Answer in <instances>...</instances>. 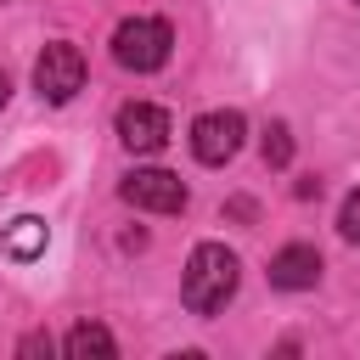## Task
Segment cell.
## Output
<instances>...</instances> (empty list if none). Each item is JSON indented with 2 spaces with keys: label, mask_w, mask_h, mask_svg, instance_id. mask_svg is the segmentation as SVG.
Instances as JSON below:
<instances>
[{
  "label": "cell",
  "mask_w": 360,
  "mask_h": 360,
  "mask_svg": "<svg viewBox=\"0 0 360 360\" xmlns=\"http://www.w3.org/2000/svg\"><path fill=\"white\" fill-rule=\"evenodd\" d=\"M236 281H242L236 253H231V248H219V242H202V248H191V259H186L180 298H186V309H191V315H219V309L236 298Z\"/></svg>",
  "instance_id": "1"
},
{
  "label": "cell",
  "mask_w": 360,
  "mask_h": 360,
  "mask_svg": "<svg viewBox=\"0 0 360 360\" xmlns=\"http://www.w3.org/2000/svg\"><path fill=\"white\" fill-rule=\"evenodd\" d=\"M169 51H174V34H169L163 17H129V22H118V34H112V56H118V68H129V73H158V68L169 62Z\"/></svg>",
  "instance_id": "2"
},
{
  "label": "cell",
  "mask_w": 360,
  "mask_h": 360,
  "mask_svg": "<svg viewBox=\"0 0 360 360\" xmlns=\"http://www.w3.org/2000/svg\"><path fill=\"white\" fill-rule=\"evenodd\" d=\"M34 90H39L51 107L73 101V96L84 90V56H79V45H68V39L45 45L39 62H34Z\"/></svg>",
  "instance_id": "3"
},
{
  "label": "cell",
  "mask_w": 360,
  "mask_h": 360,
  "mask_svg": "<svg viewBox=\"0 0 360 360\" xmlns=\"http://www.w3.org/2000/svg\"><path fill=\"white\" fill-rule=\"evenodd\" d=\"M118 197L135 202V208H152V214H180L186 208V180L169 174V169H135V174H124Z\"/></svg>",
  "instance_id": "4"
},
{
  "label": "cell",
  "mask_w": 360,
  "mask_h": 360,
  "mask_svg": "<svg viewBox=\"0 0 360 360\" xmlns=\"http://www.w3.org/2000/svg\"><path fill=\"white\" fill-rule=\"evenodd\" d=\"M242 135H248L242 112H202L191 124V152H197V163H225V158H236Z\"/></svg>",
  "instance_id": "5"
},
{
  "label": "cell",
  "mask_w": 360,
  "mask_h": 360,
  "mask_svg": "<svg viewBox=\"0 0 360 360\" xmlns=\"http://www.w3.org/2000/svg\"><path fill=\"white\" fill-rule=\"evenodd\" d=\"M118 141H124L129 152H163V141H169V112L152 107V101L118 107Z\"/></svg>",
  "instance_id": "6"
},
{
  "label": "cell",
  "mask_w": 360,
  "mask_h": 360,
  "mask_svg": "<svg viewBox=\"0 0 360 360\" xmlns=\"http://www.w3.org/2000/svg\"><path fill=\"white\" fill-rule=\"evenodd\" d=\"M315 281H321V253H315V248L292 242V248H281V253L270 259V287L304 292V287H315Z\"/></svg>",
  "instance_id": "7"
},
{
  "label": "cell",
  "mask_w": 360,
  "mask_h": 360,
  "mask_svg": "<svg viewBox=\"0 0 360 360\" xmlns=\"http://www.w3.org/2000/svg\"><path fill=\"white\" fill-rule=\"evenodd\" d=\"M0 253H11V259H39V253H45V219H34V214L11 219V225L0 231Z\"/></svg>",
  "instance_id": "8"
},
{
  "label": "cell",
  "mask_w": 360,
  "mask_h": 360,
  "mask_svg": "<svg viewBox=\"0 0 360 360\" xmlns=\"http://www.w3.org/2000/svg\"><path fill=\"white\" fill-rule=\"evenodd\" d=\"M62 349L73 354V360H90V354H101V360H112L118 354V343H112V332L101 326V321H79L68 338H62Z\"/></svg>",
  "instance_id": "9"
},
{
  "label": "cell",
  "mask_w": 360,
  "mask_h": 360,
  "mask_svg": "<svg viewBox=\"0 0 360 360\" xmlns=\"http://www.w3.org/2000/svg\"><path fill=\"white\" fill-rule=\"evenodd\" d=\"M259 152H264L270 169H287V163H292V129H287V124H270L264 141H259Z\"/></svg>",
  "instance_id": "10"
},
{
  "label": "cell",
  "mask_w": 360,
  "mask_h": 360,
  "mask_svg": "<svg viewBox=\"0 0 360 360\" xmlns=\"http://www.w3.org/2000/svg\"><path fill=\"white\" fill-rule=\"evenodd\" d=\"M338 231H343V242H360V186L349 191V202H343V214H338Z\"/></svg>",
  "instance_id": "11"
},
{
  "label": "cell",
  "mask_w": 360,
  "mask_h": 360,
  "mask_svg": "<svg viewBox=\"0 0 360 360\" xmlns=\"http://www.w3.org/2000/svg\"><path fill=\"white\" fill-rule=\"evenodd\" d=\"M17 354H28V360H34V354H51V338H45V332H28V338L17 343Z\"/></svg>",
  "instance_id": "12"
},
{
  "label": "cell",
  "mask_w": 360,
  "mask_h": 360,
  "mask_svg": "<svg viewBox=\"0 0 360 360\" xmlns=\"http://www.w3.org/2000/svg\"><path fill=\"white\" fill-rule=\"evenodd\" d=\"M225 214H231V219H253V214H259V208H253V202H248V197H231V202H225Z\"/></svg>",
  "instance_id": "13"
},
{
  "label": "cell",
  "mask_w": 360,
  "mask_h": 360,
  "mask_svg": "<svg viewBox=\"0 0 360 360\" xmlns=\"http://www.w3.org/2000/svg\"><path fill=\"white\" fill-rule=\"evenodd\" d=\"M6 96H11V79H6V68H0V107H6Z\"/></svg>",
  "instance_id": "14"
},
{
  "label": "cell",
  "mask_w": 360,
  "mask_h": 360,
  "mask_svg": "<svg viewBox=\"0 0 360 360\" xmlns=\"http://www.w3.org/2000/svg\"><path fill=\"white\" fill-rule=\"evenodd\" d=\"M354 6H360V0H354Z\"/></svg>",
  "instance_id": "15"
}]
</instances>
